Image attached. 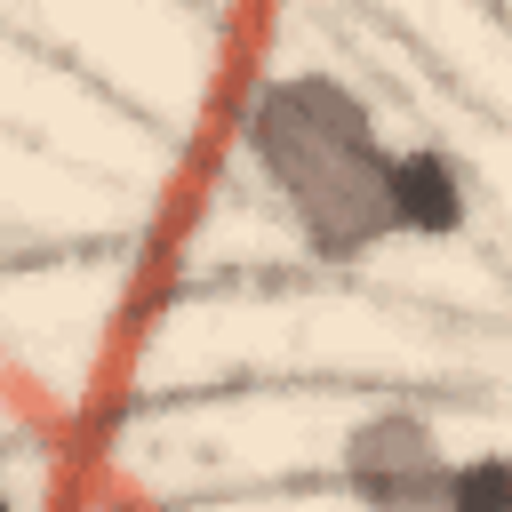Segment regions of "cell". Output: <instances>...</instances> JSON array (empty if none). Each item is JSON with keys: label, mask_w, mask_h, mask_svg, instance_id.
<instances>
[{"label": "cell", "mask_w": 512, "mask_h": 512, "mask_svg": "<svg viewBox=\"0 0 512 512\" xmlns=\"http://www.w3.org/2000/svg\"><path fill=\"white\" fill-rule=\"evenodd\" d=\"M480 504H512V464H504L496 448H480V456H448L440 512H480Z\"/></svg>", "instance_id": "cell-4"}, {"label": "cell", "mask_w": 512, "mask_h": 512, "mask_svg": "<svg viewBox=\"0 0 512 512\" xmlns=\"http://www.w3.org/2000/svg\"><path fill=\"white\" fill-rule=\"evenodd\" d=\"M448 440L424 408H368L344 424L336 440V480L344 496L376 504V512H440L448 488Z\"/></svg>", "instance_id": "cell-2"}, {"label": "cell", "mask_w": 512, "mask_h": 512, "mask_svg": "<svg viewBox=\"0 0 512 512\" xmlns=\"http://www.w3.org/2000/svg\"><path fill=\"white\" fill-rule=\"evenodd\" d=\"M384 208H392V240H464L480 216V176L448 144H392Z\"/></svg>", "instance_id": "cell-3"}, {"label": "cell", "mask_w": 512, "mask_h": 512, "mask_svg": "<svg viewBox=\"0 0 512 512\" xmlns=\"http://www.w3.org/2000/svg\"><path fill=\"white\" fill-rule=\"evenodd\" d=\"M240 152L304 256L320 264H368L392 240L384 176H392V136L376 104L328 72V64H288L264 72L240 104Z\"/></svg>", "instance_id": "cell-1"}]
</instances>
